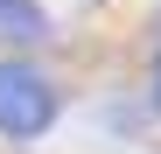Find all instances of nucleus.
Listing matches in <instances>:
<instances>
[{"mask_svg":"<svg viewBox=\"0 0 161 154\" xmlns=\"http://www.w3.org/2000/svg\"><path fill=\"white\" fill-rule=\"evenodd\" d=\"M147 105H154V119H161V49H154V70H147Z\"/></svg>","mask_w":161,"mask_h":154,"instance_id":"obj_3","label":"nucleus"},{"mask_svg":"<svg viewBox=\"0 0 161 154\" xmlns=\"http://www.w3.org/2000/svg\"><path fill=\"white\" fill-rule=\"evenodd\" d=\"M42 42H56V14L42 0H0V56H28Z\"/></svg>","mask_w":161,"mask_h":154,"instance_id":"obj_2","label":"nucleus"},{"mask_svg":"<svg viewBox=\"0 0 161 154\" xmlns=\"http://www.w3.org/2000/svg\"><path fill=\"white\" fill-rule=\"evenodd\" d=\"M63 119V84L56 70L35 56H0V140L7 147H35L56 133Z\"/></svg>","mask_w":161,"mask_h":154,"instance_id":"obj_1","label":"nucleus"}]
</instances>
